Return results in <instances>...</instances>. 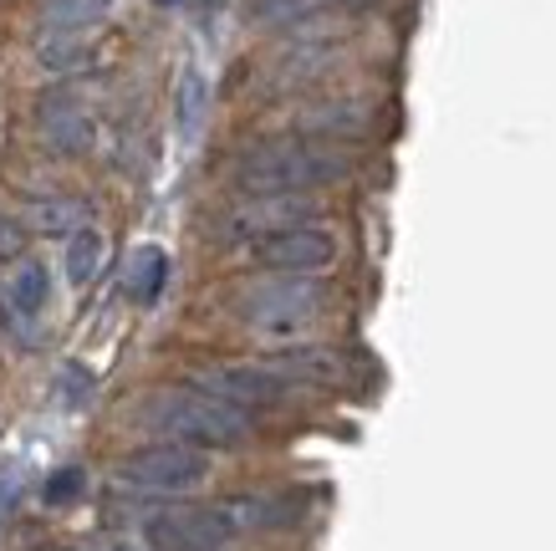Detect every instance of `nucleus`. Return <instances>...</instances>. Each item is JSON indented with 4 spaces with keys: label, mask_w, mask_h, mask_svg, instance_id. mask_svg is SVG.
<instances>
[{
    "label": "nucleus",
    "mask_w": 556,
    "mask_h": 551,
    "mask_svg": "<svg viewBox=\"0 0 556 551\" xmlns=\"http://www.w3.org/2000/svg\"><path fill=\"white\" fill-rule=\"evenodd\" d=\"M164 276H169V255L143 246V251H134L128 255V266H123V291H128L134 301H153L159 297V286H164Z\"/></svg>",
    "instance_id": "15"
},
{
    "label": "nucleus",
    "mask_w": 556,
    "mask_h": 551,
    "mask_svg": "<svg viewBox=\"0 0 556 551\" xmlns=\"http://www.w3.org/2000/svg\"><path fill=\"white\" fill-rule=\"evenodd\" d=\"M47 551H143V547H128V541H98V547H47Z\"/></svg>",
    "instance_id": "22"
},
{
    "label": "nucleus",
    "mask_w": 556,
    "mask_h": 551,
    "mask_svg": "<svg viewBox=\"0 0 556 551\" xmlns=\"http://www.w3.org/2000/svg\"><path fill=\"white\" fill-rule=\"evenodd\" d=\"M153 435L174 439V444H194V450H236L255 435V418L240 403H225L204 388H169L149 399L143 409Z\"/></svg>",
    "instance_id": "2"
},
{
    "label": "nucleus",
    "mask_w": 556,
    "mask_h": 551,
    "mask_svg": "<svg viewBox=\"0 0 556 551\" xmlns=\"http://www.w3.org/2000/svg\"><path fill=\"white\" fill-rule=\"evenodd\" d=\"M108 11H113V0H41L36 16H41L47 36H83L98 21H108Z\"/></svg>",
    "instance_id": "12"
},
{
    "label": "nucleus",
    "mask_w": 556,
    "mask_h": 551,
    "mask_svg": "<svg viewBox=\"0 0 556 551\" xmlns=\"http://www.w3.org/2000/svg\"><path fill=\"white\" fill-rule=\"evenodd\" d=\"M26 220H31L36 235H77L87 225V210L77 200H62V195H26Z\"/></svg>",
    "instance_id": "14"
},
{
    "label": "nucleus",
    "mask_w": 556,
    "mask_h": 551,
    "mask_svg": "<svg viewBox=\"0 0 556 551\" xmlns=\"http://www.w3.org/2000/svg\"><path fill=\"white\" fill-rule=\"evenodd\" d=\"M194 388L215 393L225 403H240V409H261V403H281L296 393L287 373H276L270 363H225V367H204Z\"/></svg>",
    "instance_id": "8"
},
{
    "label": "nucleus",
    "mask_w": 556,
    "mask_h": 551,
    "mask_svg": "<svg viewBox=\"0 0 556 551\" xmlns=\"http://www.w3.org/2000/svg\"><path fill=\"white\" fill-rule=\"evenodd\" d=\"M327 306V291L312 276H270V281H255L236 297V317L261 337H302L312 322L321 317Z\"/></svg>",
    "instance_id": "3"
},
{
    "label": "nucleus",
    "mask_w": 556,
    "mask_h": 551,
    "mask_svg": "<svg viewBox=\"0 0 556 551\" xmlns=\"http://www.w3.org/2000/svg\"><path fill=\"white\" fill-rule=\"evenodd\" d=\"M204 108H210V83H204L194 67L179 72V87H174V117H179V134H194L204 123Z\"/></svg>",
    "instance_id": "18"
},
{
    "label": "nucleus",
    "mask_w": 556,
    "mask_h": 551,
    "mask_svg": "<svg viewBox=\"0 0 556 551\" xmlns=\"http://www.w3.org/2000/svg\"><path fill=\"white\" fill-rule=\"evenodd\" d=\"M83 490H87V475L77 465H67V469H56V475L41 485V501H47V505H72Z\"/></svg>",
    "instance_id": "19"
},
{
    "label": "nucleus",
    "mask_w": 556,
    "mask_h": 551,
    "mask_svg": "<svg viewBox=\"0 0 556 551\" xmlns=\"http://www.w3.org/2000/svg\"><path fill=\"white\" fill-rule=\"evenodd\" d=\"M317 220V204L306 195H270V200H240L230 215L219 220V240L230 246H255L266 235H281L291 225H312Z\"/></svg>",
    "instance_id": "7"
},
{
    "label": "nucleus",
    "mask_w": 556,
    "mask_h": 551,
    "mask_svg": "<svg viewBox=\"0 0 556 551\" xmlns=\"http://www.w3.org/2000/svg\"><path fill=\"white\" fill-rule=\"evenodd\" d=\"M41 138H47L51 153H62V159H77V153L92 149V138H98V128H92V113H87L83 102H47L41 108Z\"/></svg>",
    "instance_id": "10"
},
{
    "label": "nucleus",
    "mask_w": 556,
    "mask_h": 551,
    "mask_svg": "<svg viewBox=\"0 0 556 551\" xmlns=\"http://www.w3.org/2000/svg\"><path fill=\"white\" fill-rule=\"evenodd\" d=\"M102 255H108V246H102V235L92 230V225H83V230L67 240V281L72 286H92L102 271Z\"/></svg>",
    "instance_id": "16"
},
{
    "label": "nucleus",
    "mask_w": 556,
    "mask_h": 551,
    "mask_svg": "<svg viewBox=\"0 0 556 551\" xmlns=\"http://www.w3.org/2000/svg\"><path fill=\"white\" fill-rule=\"evenodd\" d=\"M159 5H179V0H159Z\"/></svg>",
    "instance_id": "23"
},
{
    "label": "nucleus",
    "mask_w": 556,
    "mask_h": 551,
    "mask_svg": "<svg viewBox=\"0 0 556 551\" xmlns=\"http://www.w3.org/2000/svg\"><path fill=\"white\" fill-rule=\"evenodd\" d=\"M245 531L236 501L225 505H164L143 516V547L149 551H219Z\"/></svg>",
    "instance_id": "4"
},
{
    "label": "nucleus",
    "mask_w": 556,
    "mask_h": 551,
    "mask_svg": "<svg viewBox=\"0 0 556 551\" xmlns=\"http://www.w3.org/2000/svg\"><path fill=\"white\" fill-rule=\"evenodd\" d=\"M21 251H26V225L0 210V261H21Z\"/></svg>",
    "instance_id": "20"
},
{
    "label": "nucleus",
    "mask_w": 556,
    "mask_h": 551,
    "mask_svg": "<svg viewBox=\"0 0 556 551\" xmlns=\"http://www.w3.org/2000/svg\"><path fill=\"white\" fill-rule=\"evenodd\" d=\"M21 501V469H0V521L16 511Z\"/></svg>",
    "instance_id": "21"
},
{
    "label": "nucleus",
    "mask_w": 556,
    "mask_h": 551,
    "mask_svg": "<svg viewBox=\"0 0 556 551\" xmlns=\"http://www.w3.org/2000/svg\"><path fill=\"white\" fill-rule=\"evenodd\" d=\"M47 297H51L47 266L41 261H16V271L5 276V306L21 312V317H36V312H47Z\"/></svg>",
    "instance_id": "13"
},
{
    "label": "nucleus",
    "mask_w": 556,
    "mask_h": 551,
    "mask_svg": "<svg viewBox=\"0 0 556 551\" xmlns=\"http://www.w3.org/2000/svg\"><path fill=\"white\" fill-rule=\"evenodd\" d=\"M204 480H210V454L194 444H174V439L143 444L118 465V485L143 490V496H189Z\"/></svg>",
    "instance_id": "5"
},
{
    "label": "nucleus",
    "mask_w": 556,
    "mask_h": 551,
    "mask_svg": "<svg viewBox=\"0 0 556 551\" xmlns=\"http://www.w3.org/2000/svg\"><path fill=\"white\" fill-rule=\"evenodd\" d=\"M348 174V159L332 153L327 143H306V138H270L255 143L236 159V189L240 200H270V195H306Z\"/></svg>",
    "instance_id": "1"
},
{
    "label": "nucleus",
    "mask_w": 556,
    "mask_h": 551,
    "mask_svg": "<svg viewBox=\"0 0 556 551\" xmlns=\"http://www.w3.org/2000/svg\"><path fill=\"white\" fill-rule=\"evenodd\" d=\"M251 261L261 271H281V276H312V271H327L338 261V235L327 225H291L281 235H266L251 246Z\"/></svg>",
    "instance_id": "6"
},
{
    "label": "nucleus",
    "mask_w": 556,
    "mask_h": 551,
    "mask_svg": "<svg viewBox=\"0 0 556 551\" xmlns=\"http://www.w3.org/2000/svg\"><path fill=\"white\" fill-rule=\"evenodd\" d=\"M368 102H357V98H342V102H321V108H306L302 117H296V128L302 134H321V138H357V134H368Z\"/></svg>",
    "instance_id": "11"
},
{
    "label": "nucleus",
    "mask_w": 556,
    "mask_h": 551,
    "mask_svg": "<svg viewBox=\"0 0 556 551\" xmlns=\"http://www.w3.org/2000/svg\"><path fill=\"white\" fill-rule=\"evenodd\" d=\"M276 373H287L296 388H332L348 378V358L332 348H281L266 358Z\"/></svg>",
    "instance_id": "9"
},
{
    "label": "nucleus",
    "mask_w": 556,
    "mask_h": 551,
    "mask_svg": "<svg viewBox=\"0 0 556 551\" xmlns=\"http://www.w3.org/2000/svg\"><path fill=\"white\" fill-rule=\"evenodd\" d=\"M321 5H327V0H251V5H245V16H251L255 26L287 32V26H302V21H312Z\"/></svg>",
    "instance_id": "17"
}]
</instances>
